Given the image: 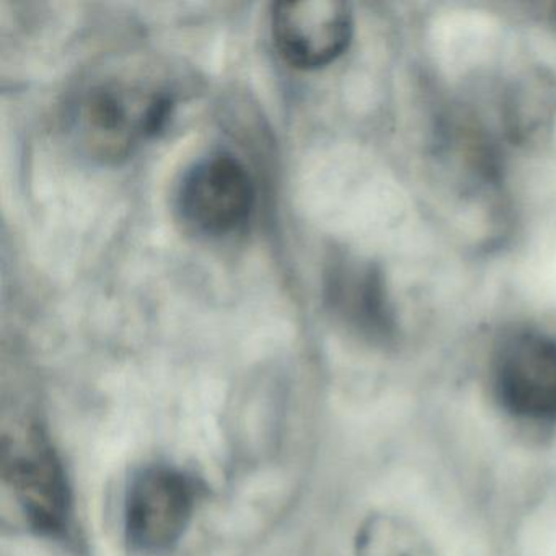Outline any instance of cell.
<instances>
[{
	"instance_id": "obj_3",
	"label": "cell",
	"mask_w": 556,
	"mask_h": 556,
	"mask_svg": "<svg viewBox=\"0 0 556 556\" xmlns=\"http://www.w3.org/2000/svg\"><path fill=\"white\" fill-rule=\"evenodd\" d=\"M201 488L184 468L149 464L129 478L123 527L129 548L142 555L172 552L187 535Z\"/></svg>"
},
{
	"instance_id": "obj_2",
	"label": "cell",
	"mask_w": 556,
	"mask_h": 556,
	"mask_svg": "<svg viewBox=\"0 0 556 556\" xmlns=\"http://www.w3.org/2000/svg\"><path fill=\"white\" fill-rule=\"evenodd\" d=\"M4 483L25 523L48 539H67L74 522V496L66 468L38 422L5 435Z\"/></svg>"
},
{
	"instance_id": "obj_4",
	"label": "cell",
	"mask_w": 556,
	"mask_h": 556,
	"mask_svg": "<svg viewBox=\"0 0 556 556\" xmlns=\"http://www.w3.org/2000/svg\"><path fill=\"white\" fill-rule=\"evenodd\" d=\"M491 387L501 408L523 422H556V338L517 328L497 341Z\"/></svg>"
},
{
	"instance_id": "obj_9",
	"label": "cell",
	"mask_w": 556,
	"mask_h": 556,
	"mask_svg": "<svg viewBox=\"0 0 556 556\" xmlns=\"http://www.w3.org/2000/svg\"><path fill=\"white\" fill-rule=\"evenodd\" d=\"M354 556H438L421 530L393 514L364 519L354 539Z\"/></svg>"
},
{
	"instance_id": "obj_8",
	"label": "cell",
	"mask_w": 556,
	"mask_h": 556,
	"mask_svg": "<svg viewBox=\"0 0 556 556\" xmlns=\"http://www.w3.org/2000/svg\"><path fill=\"white\" fill-rule=\"evenodd\" d=\"M501 125L510 144L535 149L552 138L556 126V76L529 67L510 80L501 99Z\"/></svg>"
},
{
	"instance_id": "obj_1",
	"label": "cell",
	"mask_w": 556,
	"mask_h": 556,
	"mask_svg": "<svg viewBox=\"0 0 556 556\" xmlns=\"http://www.w3.org/2000/svg\"><path fill=\"white\" fill-rule=\"evenodd\" d=\"M172 109V93L155 80L136 74H109L79 90L71 103L67 123L84 154L113 164L157 136Z\"/></svg>"
},
{
	"instance_id": "obj_5",
	"label": "cell",
	"mask_w": 556,
	"mask_h": 556,
	"mask_svg": "<svg viewBox=\"0 0 556 556\" xmlns=\"http://www.w3.org/2000/svg\"><path fill=\"white\" fill-rule=\"evenodd\" d=\"M256 190L245 165L226 152L207 155L185 174L177 194L181 220L193 232L226 237L245 226Z\"/></svg>"
},
{
	"instance_id": "obj_6",
	"label": "cell",
	"mask_w": 556,
	"mask_h": 556,
	"mask_svg": "<svg viewBox=\"0 0 556 556\" xmlns=\"http://www.w3.org/2000/svg\"><path fill=\"white\" fill-rule=\"evenodd\" d=\"M353 35V12L341 0L278 2L273 8L276 48L295 70L330 66L350 50Z\"/></svg>"
},
{
	"instance_id": "obj_7",
	"label": "cell",
	"mask_w": 556,
	"mask_h": 556,
	"mask_svg": "<svg viewBox=\"0 0 556 556\" xmlns=\"http://www.w3.org/2000/svg\"><path fill=\"white\" fill-rule=\"evenodd\" d=\"M327 301L333 314L357 337L389 346L399 334L395 308L380 266L341 255L327 271Z\"/></svg>"
}]
</instances>
